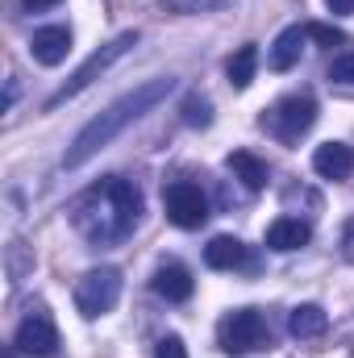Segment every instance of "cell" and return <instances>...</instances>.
Listing matches in <instances>:
<instances>
[{
  "instance_id": "1",
  "label": "cell",
  "mask_w": 354,
  "mask_h": 358,
  "mask_svg": "<svg viewBox=\"0 0 354 358\" xmlns=\"http://www.w3.org/2000/svg\"><path fill=\"white\" fill-rule=\"evenodd\" d=\"M176 92V76H155V80H146V84H138L134 92H125L121 100H113L100 117H92L88 125L76 134V142H71V150L63 155V167L67 171H76V167H84L88 159H96L113 138H121L134 121H142L146 113H155L167 96Z\"/></svg>"
},
{
  "instance_id": "2",
  "label": "cell",
  "mask_w": 354,
  "mask_h": 358,
  "mask_svg": "<svg viewBox=\"0 0 354 358\" xmlns=\"http://www.w3.org/2000/svg\"><path fill=\"white\" fill-rule=\"evenodd\" d=\"M142 217V192L129 179H104L76 204V225L92 242H121Z\"/></svg>"
},
{
  "instance_id": "3",
  "label": "cell",
  "mask_w": 354,
  "mask_h": 358,
  "mask_svg": "<svg viewBox=\"0 0 354 358\" xmlns=\"http://www.w3.org/2000/svg\"><path fill=\"white\" fill-rule=\"evenodd\" d=\"M134 46H138V29H125V34H117V38H113L108 46L92 50L88 63H84V67H80V71H76V76H71V80H67L63 88H59L55 96H50V100H46V108H59L63 100L80 96V92H84V88L92 84V80H96V76H104V71H108V67H113V63H117V59H121L125 50H134Z\"/></svg>"
},
{
  "instance_id": "4",
  "label": "cell",
  "mask_w": 354,
  "mask_h": 358,
  "mask_svg": "<svg viewBox=\"0 0 354 358\" xmlns=\"http://www.w3.org/2000/svg\"><path fill=\"white\" fill-rule=\"evenodd\" d=\"M121 300V271L117 267H96L76 283V308L84 317H104Z\"/></svg>"
},
{
  "instance_id": "5",
  "label": "cell",
  "mask_w": 354,
  "mask_h": 358,
  "mask_svg": "<svg viewBox=\"0 0 354 358\" xmlns=\"http://www.w3.org/2000/svg\"><path fill=\"white\" fill-rule=\"evenodd\" d=\"M163 204H167L171 225H179V229H200L208 221V196L196 183H187V179H179V183H171L163 192Z\"/></svg>"
},
{
  "instance_id": "6",
  "label": "cell",
  "mask_w": 354,
  "mask_h": 358,
  "mask_svg": "<svg viewBox=\"0 0 354 358\" xmlns=\"http://www.w3.org/2000/svg\"><path fill=\"white\" fill-rule=\"evenodd\" d=\"M267 342V321L255 313V308H238L221 321V346L229 355H250Z\"/></svg>"
},
{
  "instance_id": "7",
  "label": "cell",
  "mask_w": 354,
  "mask_h": 358,
  "mask_svg": "<svg viewBox=\"0 0 354 358\" xmlns=\"http://www.w3.org/2000/svg\"><path fill=\"white\" fill-rule=\"evenodd\" d=\"M13 346L29 358H50L59 350V329H55V321L46 313H29L13 334Z\"/></svg>"
},
{
  "instance_id": "8",
  "label": "cell",
  "mask_w": 354,
  "mask_h": 358,
  "mask_svg": "<svg viewBox=\"0 0 354 358\" xmlns=\"http://www.w3.org/2000/svg\"><path fill=\"white\" fill-rule=\"evenodd\" d=\"M313 121H317V104H313V96H300V92H296V96H283V100L275 104V129H279L283 142L309 134Z\"/></svg>"
},
{
  "instance_id": "9",
  "label": "cell",
  "mask_w": 354,
  "mask_h": 358,
  "mask_svg": "<svg viewBox=\"0 0 354 358\" xmlns=\"http://www.w3.org/2000/svg\"><path fill=\"white\" fill-rule=\"evenodd\" d=\"M29 55H34V63H42V67H59V63L71 55V29H67V25H42V29H34Z\"/></svg>"
},
{
  "instance_id": "10",
  "label": "cell",
  "mask_w": 354,
  "mask_h": 358,
  "mask_svg": "<svg viewBox=\"0 0 354 358\" xmlns=\"http://www.w3.org/2000/svg\"><path fill=\"white\" fill-rule=\"evenodd\" d=\"M313 171L321 179H351L354 171V150L342 142H325L313 150Z\"/></svg>"
},
{
  "instance_id": "11",
  "label": "cell",
  "mask_w": 354,
  "mask_h": 358,
  "mask_svg": "<svg viewBox=\"0 0 354 358\" xmlns=\"http://www.w3.org/2000/svg\"><path fill=\"white\" fill-rule=\"evenodd\" d=\"M309 238H313V229H309L300 217H279V221H271V229H267V246L279 250V255L309 246Z\"/></svg>"
},
{
  "instance_id": "12",
  "label": "cell",
  "mask_w": 354,
  "mask_h": 358,
  "mask_svg": "<svg viewBox=\"0 0 354 358\" xmlns=\"http://www.w3.org/2000/svg\"><path fill=\"white\" fill-rule=\"evenodd\" d=\"M304 29L300 25H288L279 38H275V46H271V55H267V63H271V71H292L296 63H300V50H304Z\"/></svg>"
},
{
  "instance_id": "13",
  "label": "cell",
  "mask_w": 354,
  "mask_h": 358,
  "mask_svg": "<svg viewBox=\"0 0 354 358\" xmlns=\"http://www.w3.org/2000/svg\"><path fill=\"white\" fill-rule=\"evenodd\" d=\"M150 283H155V292H159L163 300H171V304L187 300V296H192V287H196V283H192V275L179 267V263H167V267H159Z\"/></svg>"
},
{
  "instance_id": "14",
  "label": "cell",
  "mask_w": 354,
  "mask_h": 358,
  "mask_svg": "<svg viewBox=\"0 0 354 358\" xmlns=\"http://www.w3.org/2000/svg\"><path fill=\"white\" fill-rule=\"evenodd\" d=\"M204 263L213 271H234L246 263V246L238 242V238H229V234H221V238H213L208 246H204Z\"/></svg>"
},
{
  "instance_id": "15",
  "label": "cell",
  "mask_w": 354,
  "mask_h": 358,
  "mask_svg": "<svg viewBox=\"0 0 354 358\" xmlns=\"http://www.w3.org/2000/svg\"><path fill=\"white\" fill-rule=\"evenodd\" d=\"M325 325H330V317H325L321 304H296L292 317H288L292 338H317V334H325Z\"/></svg>"
},
{
  "instance_id": "16",
  "label": "cell",
  "mask_w": 354,
  "mask_h": 358,
  "mask_svg": "<svg viewBox=\"0 0 354 358\" xmlns=\"http://www.w3.org/2000/svg\"><path fill=\"white\" fill-rule=\"evenodd\" d=\"M229 171L242 179L250 192H263L267 187V163L263 159H255L250 150H234V155H229Z\"/></svg>"
},
{
  "instance_id": "17",
  "label": "cell",
  "mask_w": 354,
  "mask_h": 358,
  "mask_svg": "<svg viewBox=\"0 0 354 358\" xmlns=\"http://www.w3.org/2000/svg\"><path fill=\"white\" fill-rule=\"evenodd\" d=\"M229 84L234 88H250L255 84V71H259V46H242L234 59H229Z\"/></svg>"
},
{
  "instance_id": "18",
  "label": "cell",
  "mask_w": 354,
  "mask_h": 358,
  "mask_svg": "<svg viewBox=\"0 0 354 358\" xmlns=\"http://www.w3.org/2000/svg\"><path fill=\"white\" fill-rule=\"evenodd\" d=\"M183 121H187V125H208V121H213V104H208L204 96H187V104H183Z\"/></svg>"
},
{
  "instance_id": "19",
  "label": "cell",
  "mask_w": 354,
  "mask_h": 358,
  "mask_svg": "<svg viewBox=\"0 0 354 358\" xmlns=\"http://www.w3.org/2000/svg\"><path fill=\"white\" fill-rule=\"evenodd\" d=\"M304 34H309L313 42H321V46H342V42H346V34H342V29H334V25H321V21L304 25Z\"/></svg>"
},
{
  "instance_id": "20",
  "label": "cell",
  "mask_w": 354,
  "mask_h": 358,
  "mask_svg": "<svg viewBox=\"0 0 354 358\" xmlns=\"http://www.w3.org/2000/svg\"><path fill=\"white\" fill-rule=\"evenodd\" d=\"M330 80H338V84H354V50L351 55H338V59L330 63Z\"/></svg>"
},
{
  "instance_id": "21",
  "label": "cell",
  "mask_w": 354,
  "mask_h": 358,
  "mask_svg": "<svg viewBox=\"0 0 354 358\" xmlns=\"http://www.w3.org/2000/svg\"><path fill=\"white\" fill-rule=\"evenodd\" d=\"M155 358H187V346L179 342L176 334H167V338L155 346Z\"/></svg>"
},
{
  "instance_id": "22",
  "label": "cell",
  "mask_w": 354,
  "mask_h": 358,
  "mask_svg": "<svg viewBox=\"0 0 354 358\" xmlns=\"http://www.w3.org/2000/svg\"><path fill=\"white\" fill-rule=\"evenodd\" d=\"M63 0H21V8L25 13H46V8H59Z\"/></svg>"
},
{
  "instance_id": "23",
  "label": "cell",
  "mask_w": 354,
  "mask_h": 358,
  "mask_svg": "<svg viewBox=\"0 0 354 358\" xmlns=\"http://www.w3.org/2000/svg\"><path fill=\"white\" fill-rule=\"evenodd\" d=\"M325 8H330V13H338V17H351L354 0H325Z\"/></svg>"
},
{
  "instance_id": "24",
  "label": "cell",
  "mask_w": 354,
  "mask_h": 358,
  "mask_svg": "<svg viewBox=\"0 0 354 358\" xmlns=\"http://www.w3.org/2000/svg\"><path fill=\"white\" fill-rule=\"evenodd\" d=\"M213 4H225V0H183L179 8H200V13H204V8H213Z\"/></svg>"
}]
</instances>
